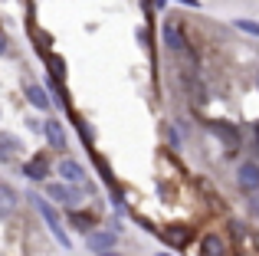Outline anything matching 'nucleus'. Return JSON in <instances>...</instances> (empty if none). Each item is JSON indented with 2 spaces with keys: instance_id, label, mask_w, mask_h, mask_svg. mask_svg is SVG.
<instances>
[{
  "instance_id": "obj_1",
  "label": "nucleus",
  "mask_w": 259,
  "mask_h": 256,
  "mask_svg": "<svg viewBox=\"0 0 259 256\" xmlns=\"http://www.w3.org/2000/svg\"><path fill=\"white\" fill-rule=\"evenodd\" d=\"M30 197H33V207L39 210V217H43V224L50 227V233L59 240V246L69 250V233L63 230V220H59V214L53 210V204H46V197H39V194H30Z\"/></svg>"
},
{
  "instance_id": "obj_2",
  "label": "nucleus",
  "mask_w": 259,
  "mask_h": 256,
  "mask_svg": "<svg viewBox=\"0 0 259 256\" xmlns=\"http://www.w3.org/2000/svg\"><path fill=\"white\" fill-rule=\"evenodd\" d=\"M46 197L50 200H56V204H66V207H76L79 200V191H76V184H66V181H50L46 178Z\"/></svg>"
},
{
  "instance_id": "obj_3",
  "label": "nucleus",
  "mask_w": 259,
  "mask_h": 256,
  "mask_svg": "<svg viewBox=\"0 0 259 256\" xmlns=\"http://www.w3.org/2000/svg\"><path fill=\"white\" fill-rule=\"evenodd\" d=\"M56 171H59V181H66V184H76V187H85V191H92L89 187V178H85V167L79 164L76 158H63L56 164Z\"/></svg>"
},
{
  "instance_id": "obj_4",
  "label": "nucleus",
  "mask_w": 259,
  "mask_h": 256,
  "mask_svg": "<svg viewBox=\"0 0 259 256\" xmlns=\"http://www.w3.org/2000/svg\"><path fill=\"white\" fill-rule=\"evenodd\" d=\"M236 184H240L246 194L259 191V164L256 161H243V164L236 167Z\"/></svg>"
},
{
  "instance_id": "obj_5",
  "label": "nucleus",
  "mask_w": 259,
  "mask_h": 256,
  "mask_svg": "<svg viewBox=\"0 0 259 256\" xmlns=\"http://www.w3.org/2000/svg\"><path fill=\"white\" fill-rule=\"evenodd\" d=\"M115 243H118V233H115V230H102V227H99V230H89V233H85V246H89L92 253L112 250Z\"/></svg>"
},
{
  "instance_id": "obj_6",
  "label": "nucleus",
  "mask_w": 259,
  "mask_h": 256,
  "mask_svg": "<svg viewBox=\"0 0 259 256\" xmlns=\"http://www.w3.org/2000/svg\"><path fill=\"white\" fill-rule=\"evenodd\" d=\"M43 135H46V141H50L53 151H66V148H69V141H66V128L59 125L56 118H46V122H43Z\"/></svg>"
},
{
  "instance_id": "obj_7",
  "label": "nucleus",
  "mask_w": 259,
  "mask_h": 256,
  "mask_svg": "<svg viewBox=\"0 0 259 256\" xmlns=\"http://www.w3.org/2000/svg\"><path fill=\"white\" fill-rule=\"evenodd\" d=\"M207 132L217 135V138H220L227 148H233V151L240 148V132H236L233 125H227V122H207Z\"/></svg>"
},
{
  "instance_id": "obj_8",
  "label": "nucleus",
  "mask_w": 259,
  "mask_h": 256,
  "mask_svg": "<svg viewBox=\"0 0 259 256\" xmlns=\"http://www.w3.org/2000/svg\"><path fill=\"white\" fill-rule=\"evenodd\" d=\"M164 43H167V50H174V53H184L187 50V43H184V30H181V23L177 20H164Z\"/></svg>"
},
{
  "instance_id": "obj_9",
  "label": "nucleus",
  "mask_w": 259,
  "mask_h": 256,
  "mask_svg": "<svg viewBox=\"0 0 259 256\" xmlns=\"http://www.w3.org/2000/svg\"><path fill=\"white\" fill-rule=\"evenodd\" d=\"M23 174L30 181H46L50 178V158H46V154H36V158H30L23 164Z\"/></svg>"
},
{
  "instance_id": "obj_10",
  "label": "nucleus",
  "mask_w": 259,
  "mask_h": 256,
  "mask_svg": "<svg viewBox=\"0 0 259 256\" xmlns=\"http://www.w3.org/2000/svg\"><path fill=\"white\" fill-rule=\"evenodd\" d=\"M17 207H20V194L13 191L10 184H4V181H0V217H13V214H17Z\"/></svg>"
},
{
  "instance_id": "obj_11",
  "label": "nucleus",
  "mask_w": 259,
  "mask_h": 256,
  "mask_svg": "<svg viewBox=\"0 0 259 256\" xmlns=\"http://www.w3.org/2000/svg\"><path fill=\"white\" fill-rule=\"evenodd\" d=\"M26 99H30V105H36L39 112H50V96H46V89L43 86H36V82H26Z\"/></svg>"
},
{
  "instance_id": "obj_12",
  "label": "nucleus",
  "mask_w": 259,
  "mask_h": 256,
  "mask_svg": "<svg viewBox=\"0 0 259 256\" xmlns=\"http://www.w3.org/2000/svg\"><path fill=\"white\" fill-rule=\"evenodd\" d=\"M200 250H203V256H223L227 253V243H223L217 233H207V237L200 240Z\"/></svg>"
},
{
  "instance_id": "obj_13",
  "label": "nucleus",
  "mask_w": 259,
  "mask_h": 256,
  "mask_svg": "<svg viewBox=\"0 0 259 256\" xmlns=\"http://www.w3.org/2000/svg\"><path fill=\"white\" fill-rule=\"evenodd\" d=\"M17 148H20V138L17 135H0V161H10L13 154H17Z\"/></svg>"
},
{
  "instance_id": "obj_14",
  "label": "nucleus",
  "mask_w": 259,
  "mask_h": 256,
  "mask_svg": "<svg viewBox=\"0 0 259 256\" xmlns=\"http://www.w3.org/2000/svg\"><path fill=\"white\" fill-rule=\"evenodd\" d=\"M236 30H243V33H249V36H259V23L256 20H236Z\"/></svg>"
},
{
  "instance_id": "obj_15",
  "label": "nucleus",
  "mask_w": 259,
  "mask_h": 256,
  "mask_svg": "<svg viewBox=\"0 0 259 256\" xmlns=\"http://www.w3.org/2000/svg\"><path fill=\"white\" fill-rule=\"evenodd\" d=\"M72 227H79V230H92V217H85V214H79V217H76V214H72Z\"/></svg>"
},
{
  "instance_id": "obj_16",
  "label": "nucleus",
  "mask_w": 259,
  "mask_h": 256,
  "mask_svg": "<svg viewBox=\"0 0 259 256\" xmlns=\"http://www.w3.org/2000/svg\"><path fill=\"white\" fill-rule=\"evenodd\" d=\"M167 240H171L174 246H184L187 243V230H167Z\"/></svg>"
},
{
  "instance_id": "obj_17",
  "label": "nucleus",
  "mask_w": 259,
  "mask_h": 256,
  "mask_svg": "<svg viewBox=\"0 0 259 256\" xmlns=\"http://www.w3.org/2000/svg\"><path fill=\"white\" fill-rule=\"evenodd\" d=\"M167 141H171L174 148H181V138H177V132H167Z\"/></svg>"
},
{
  "instance_id": "obj_18",
  "label": "nucleus",
  "mask_w": 259,
  "mask_h": 256,
  "mask_svg": "<svg viewBox=\"0 0 259 256\" xmlns=\"http://www.w3.org/2000/svg\"><path fill=\"white\" fill-rule=\"evenodd\" d=\"M4 53H7V36L0 33V56H4Z\"/></svg>"
},
{
  "instance_id": "obj_19",
  "label": "nucleus",
  "mask_w": 259,
  "mask_h": 256,
  "mask_svg": "<svg viewBox=\"0 0 259 256\" xmlns=\"http://www.w3.org/2000/svg\"><path fill=\"white\" fill-rule=\"evenodd\" d=\"M95 256H118L115 250H102V253H95Z\"/></svg>"
},
{
  "instance_id": "obj_20",
  "label": "nucleus",
  "mask_w": 259,
  "mask_h": 256,
  "mask_svg": "<svg viewBox=\"0 0 259 256\" xmlns=\"http://www.w3.org/2000/svg\"><path fill=\"white\" fill-rule=\"evenodd\" d=\"M177 4H184V7H197V0H177Z\"/></svg>"
},
{
  "instance_id": "obj_21",
  "label": "nucleus",
  "mask_w": 259,
  "mask_h": 256,
  "mask_svg": "<svg viewBox=\"0 0 259 256\" xmlns=\"http://www.w3.org/2000/svg\"><path fill=\"white\" fill-rule=\"evenodd\" d=\"M161 256H167V253H161Z\"/></svg>"
},
{
  "instance_id": "obj_22",
  "label": "nucleus",
  "mask_w": 259,
  "mask_h": 256,
  "mask_svg": "<svg viewBox=\"0 0 259 256\" xmlns=\"http://www.w3.org/2000/svg\"><path fill=\"white\" fill-rule=\"evenodd\" d=\"M256 82H259V79H256Z\"/></svg>"
}]
</instances>
